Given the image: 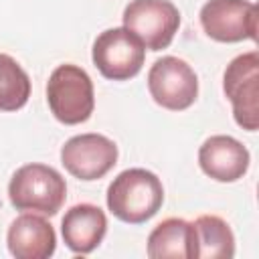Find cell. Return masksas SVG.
<instances>
[{"label": "cell", "instance_id": "1", "mask_svg": "<svg viewBox=\"0 0 259 259\" xmlns=\"http://www.w3.org/2000/svg\"><path fill=\"white\" fill-rule=\"evenodd\" d=\"M164 202L160 178L146 168L119 172L107 188V208L123 223L140 225L152 219Z\"/></svg>", "mask_w": 259, "mask_h": 259}, {"label": "cell", "instance_id": "2", "mask_svg": "<svg viewBox=\"0 0 259 259\" xmlns=\"http://www.w3.org/2000/svg\"><path fill=\"white\" fill-rule=\"evenodd\" d=\"M67 196L65 178L47 164H24L8 184V198L16 210H32L55 217Z\"/></svg>", "mask_w": 259, "mask_h": 259}, {"label": "cell", "instance_id": "3", "mask_svg": "<svg viewBox=\"0 0 259 259\" xmlns=\"http://www.w3.org/2000/svg\"><path fill=\"white\" fill-rule=\"evenodd\" d=\"M51 113L65 125H77L91 117L95 107L93 81L85 69L65 63L59 65L47 83Z\"/></svg>", "mask_w": 259, "mask_h": 259}, {"label": "cell", "instance_id": "4", "mask_svg": "<svg viewBox=\"0 0 259 259\" xmlns=\"http://www.w3.org/2000/svg\"><path fill=\"white\" fill-rule=\"evenodd\" d=\"M223 89L233 105L235 121L255 132L259 127V55L257 51L235 57L223 77Z\"/></svg>", "mask_w": 259, "mask_h": 259}, {"label": "cell", "instance_id": "5", "mask_svg": "<svg viewBox=\"0 0 259 259\" xmlns=\"http://www.w3.org/2000/svg\"><path fill=\"white\" fill-rule=\"evenodd\" d=\"M93 65L111 81H125L136 77L146 59V47L127 28H107L93 42Z\"/></svg>", "mask_w": 259, "mask_h": 259}, {"label": "cell", "instance_id": "6", "mask_svg": "<svg viewBox=\"0 0 259 259\" xmlns=\"http://www.w3.org/2000/svg\"><path fill=\"white\" fill-rule=\"evenodd\" d=\"M121 18L123 28L150 51L166 49L180 26V12L170 0H132Z\"/></svg>", "mask_w": 259, "mask_h": 259}, {"label": "cell", "instance_id": "7", "mask_svg": "<svg viewBox=\"0 0 259 259\" xmlns=\"http://www.w3.org/2000/svg\"><path fill=\"white\" fill-rule=\"evenodd\" d=\"M148 91L152 99L170 111L188 109L198 95L194 69L178 57H162L148 71Z\"/></svg>", "mask_w": 259, "mask_h": 259}, {"label": "cell", "instance_id": "8", "mask_svg": "<svg viewBox=\"0 0 259 259\" xmlns=\"http://www.w3.org/2000/svg\"><path fill=\"white\" fill-rule=\"evenodd\" d=\"M200 24L219 42L257 40V6L247 0H208L200 8Z\"/></svg>", "mask_w": 259, "mask_h": 259}, {"label": "cell", "instance_id": "9", "mask_svg": "<svg viewBox=\"0 0 259 259\" xmlns=\"http://www.w3.org/2000/svg\"><path fill=\"white\" fill-rule=\"evenodd\" d=\"M61 164L79 180H99L117 164V146L101 134L73 136L61 148Z\"/></svg>", "mask_w": 259, "mask_h": 259}, {"label": "cell", "instance_id": "10", "mask_svg": "<svg viewBox=\"0 0 259 259\" xmlns=\"http://www.w3.org/2000/svg\"><path fill=\"white\" fill-rule=\"evenodd\" d=\"M249 150L233 136H210L198 150V164L217 182H235L249 170Z\"/></svg>", "mask_w": 259, "mask_h": 259}, {"label": "cell", "instance_id": "11", "mask_svg": "<svg viewBox=\"0 0 259 259\" xmlns=\"http://www.w3.org/2000/svg\"><path fill=\"white\" fill-rule=\"evenodd\" d=\"M8 251L16 259H47L55 253L57 235L53 225L32 212L16 217L6 233Z\"/></svg>", "mask_w": 259, "mask_h": 259}, {"label": "cell", "instance_id": "12", "mask_svg": "<svg viewBox=\"0 0 259 259\" xmlns=\"http://www.w3.org/2000/svg\"><path fill=\"white\" fill-rule=\"evenodd\" d=\"M107 231L105 212L89 202L71 206L61 221V235L65 245L79 255H87L99 247Z\"/></svg>", "mask_w": 259, "mask_h": 259}, {"label": "cell", "instance_id": "13", "mask_svg": "<svg viewBox=\"0 0 259 259\" xmlns=\"http://www.w3.org/2000/svg\"><path fill=\"white\" fill-rule=\"evenodd\" d=\"M148 257L162 259H196L194 257V225L184 219H166L148 237Z\"/></svg>", "mask_w": 259, "mask_h": 259}, {"label": "cell", "instance_id": "14", "mask_svg": "<svg viewBox=\"0 0 259 259\" xmlns=\"http://www.w3.org/2000/svg\"><path fill=\"white\" fill-rule=\"evenodd\" d=\"M194 257L231 259L235 255V235L227 221L214 214H202L194 223Z\"/></svg>", "mask_w": 259, "mask_h": 259}, {"label": "cell", "instance_id": "15", "mask_svg": "<svg viewBox=\"0 0 259 259\" xmlns=\"http://www.w3.org/2000/svg\"><path fill=\"white\" fill-rule=\"evenodd\" d=\"M30 97L28 73L10 57L0 53V111H16Z\"/></svg>", "mask_w": 259, "mask_h": 259}]
</instances>
